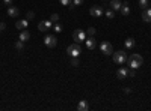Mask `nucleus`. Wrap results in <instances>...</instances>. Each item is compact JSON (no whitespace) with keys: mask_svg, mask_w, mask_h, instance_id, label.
<instances>
[{"mask_svg":"<svg viewBox=\"0 0 151 111\" xmlns=\"http://www.w3.org/2000/svg\"><path fill=\"white\" fill-rule=\"evenodd\" d=\"M127 63H129V68H132V69H137V68H141V66H142L144 59H142V56H139V54H132V56L127 59Z\"/></svg>","mask_w":151,"mask_h":111,"instance_id":"1","label":"nucleus"},{"mask_svg":"<svg viewBox=\"0 0 151 111\" xmlns=\"http://www.w3.org/2000/svg\"><path fill=\"white\" fill-rule=\"evenodd\" d=\"M80 53H82V48H80V45H79L77 42L71 44V45L67 48V54L71 56V57H79Z\"/></svg>","mask_w":151,"mask_h":111,"instance_id":"2","label":"nucleus"},{"mask_svg":"<svg viewBox=\"0 0 151 111\" xmlns=\"http://www.w3.org/2000/svg\"><path fill=\"white\" fill-rule=\"evenodd\" d=\"M113 62H115L116 65H124L125 62H127V54H125L124 51L113 53Z\"/></svg>","mask_w":151,"mask_h":111,"instance_id":"3","label":"nucleus"},{"mask_svg":"<svg viewBox=\"0 0 151 111\" xmlns=\"http://www.w3.org/2000/svg\"><path fill=\"white\" fill-rule=\"evenodd\" d=\"M73 38H74V41L77 42V44H80V42L86 41V32L82 30V29L74 30V32H73Z\"/></svg>","mask_w":151,"mask_h":111,"instance_id":"4","label":"nucleus"},{"mask_svg":"<svg viewBox=\"0 0 151 111\" xmlns=\"http://www.w3.org/2000/svg\"><path fill=\"white\" fill-rule=\"evenodd\" d=\"M56 44H58V39H56L55 35H47L44 38V45L48 47V48H55Z\"/></svg>","mask_w":151,"mask_h":111,"instance_id":"5","label":"nucleus"},{"mask_svg":"<svg viewBox=\"0 0 151 111\" xmlns=\"http://www.w3.org/2000/svg\"><path fill=\"white\" fill-rule=\"evenodd\" d=\"M100 51H101L104 56H110L112 54V44L107 42V41L101 42V44H100Z\"/></svg>","mask_w":151,"mask_h":111,"instance_id":"6","label":"nucleus"},{"mask_svg":"<svg viewBox=\"0 0 151 111\" xmlns=\"http://www.w3.org/2000/svg\"><path fill=\"white\" fill-rule=\"evenodd\" d=\"M52 21L50 20H42L40 21V24H38V29H40V32H47L48 29H52Z\"/></svg>","mask_w":151,"mask_h":111,"instance_id":"7","label":"nucleus"},{"mask_svg":"<svg viewBox=\"0 0 151 111\" xmlns=\"http://www.w3.org/2000/svg\"><path fill=\"white\" fill-rule=\"evenodd\" d=\"M103 8H101V5H95V6H92L91 9H89V14L92 15V17H101L103 15Z\"/></svg>","mask_w":151,"mask_h":111,"instance_id":"8","label":"nucleus"},{"mask_svg":"<svg viewBox=\"0 0 151 111\" xmlns=\"http://www.w3.org/2000/svg\"><path fill=\"white\" fill-rule=\"evenodd\" d=\"M85 44H86V48H88V50H95V47H97V41H95L94 36H89V38H86Z\"/></svg>","mask_w":151,"mask_h":111,"instance_id":"9","label":"nucleus"},{"mask_svg":"<svg viewBox=\"0 0 151 111\" xmlns=\"http://www.w3.org/2000/svg\"><path fill=\"white\" fill-rule=\"evenodd\" d=\"M142 20L145 23H151V8L142 9Z\"/></svg>","mask_w":151,"mask_h":111,"instance_id":"10","label":"nucleus"},{"mask_svg":"<svg viewBox=\"0 0 151 111\" xmlns=\"http://www.w3.org/2000/svg\"><path fill=\"white\" fill-rule=\"evenodd\" d=\"M116 77H118L119 80H124L125 77H129V69H125V68H119V69L116 71Z\"/></svg>","mask_w":151,"mask_h":111,"instance_id":"11","label":"nucleus"},{"mask_svg":"<svg viewBox=\"0 0 151 111\" xmlns=\"http://www.w3.org/2000/svg\"><path fill=\"white\" fill-rule=\"evenodd\" d=\"M27 26H29V21H27V20H18V21H17V24H15V27H17L18 30H24V29H27Z\"/></svg>","mask_w":151,"mask_h":111,"instance_id":"12","label":"nucleus"},{"mask_svg":"<svg viewBox=\"0 0 151 111\" xmlns=\"http://www.w3.org/2000/svg\"><path fill=\"white\" fill-rule=\"evenodd\" d=\"M8 15L12 17V18H15V17L20 15V11H18L15 6H9V8H8Z\"/></svg>","mask_w":151,"mask_h":111,"instance_id":"13","label":"nucleus"},{"mask_svg":"<svg viewBox=\"0 0 151 111\" xmlns=\"http://www.w3.org/2000/svg\"><path fill=\"white\" fill-rule=\"evenodd\" d=\"M134 44H136V41L133 38H127V39L124 41V47L127 48V50H132V48L134 47Z\"/></svg>","mask_w":151,"mask_h":111,"instance_id":"14","label":"nucleus"},{"mask_svg":"<svg viewBox=\"0 0 151 111\" xmlns=\"http://www.w3.org/2000/svg\"><path fill=\"white\" fill-rule=\"evenodd\" d=\"M121 6H122V3L119 2V0H110V9H113V11H119Z\"/></svg>","mask_w":151,"mask_h":111,"instance_id":"15","label":"nucleus"},{"mask_svg":"<svg viewBox=\"0 0 151 111\" xmlns=\"http://www.w3.org/2000/svg\"><path fill=\"white\" fill-rule=\"evenodd\" d=\"M88 108H89L88 101H79V104H77V110L79 111H88Z\"/></svg>","mask_w":151,"mask_h":111,"instance_id":"16","label":"nucleus"},{"mask_svg":"<svg viewBox=\"0 0 151 111\" xmlns=\"http://www.w3.org/2000/svg\"><path fill=\"white\" fill-rule=\"evenodd\" d=\"M29 38H30V33L24 29V30H21V33H20V41H23V42H26V41H29Z\"/></svg>","mask_w":151,"mask_h":111,"instance_id":"17","label":"nucleus"},{"mask_svg":"<svg viewBox=\"0 0 151 111\" xmlns=\"http://www.w3.org/2000/svg\"><path fill=\"white\" fill-rule=\"evenodd\" d=\"M119 12H121V14L124 15V17H127V15H130V8H129V5H122L121 6V9H119Z\"/></svg>","mask_w":151,"mask_h":111,"instance_id":"18","label":"nucleus"},{"mask_svg":"<svg viewBox=\"0 0 151 111\" xmlns=\"http://www.w3.org/2000/svg\"><path fill=\"white\" fill-rule=\"evenodd\" d=\"M15 48H17V50H18V51H23V50H24V42L18 39V41L15 42Z\"/></svg>","mask_w":151,"mask_h":111,"instance_id":"19","label":"nucleus"},{"mask_svg":"<svg viewBox=\"0 0 151 111\" xmlns=\"http://www.w3.org/2000/svg\"><path fill=\"white\" fill-rule=\"evenodd\" d=\"M106 17L107 18H113V17H115V11H113V9H107L106 11Z\"/></svg>","mask_w":151,"mask_h":111,"instance_id":"20","label":"nucleus"},{"mask_svg":"<svg viewBox=\"0 0 151 111\" xmlns=\"http://www.w3.org/2000/svg\"><path fill=\"white\" fill-rule=\"evenodd\" d=\"M80 62H79V57H73L71 59V66H79Z\"/></svg>","mask_w":151,"mask_h":111,"instance_id":"21","label":"nucleus"},{"mask_svg":"<svg viewBox=\"0 0 151 111\" xmlns=\"http://www.w3.org/2000/svg\"><path fill=\"white\" fill-rule=\"evenodd\" d=\"M139 6L142 9H147L148 8V0H139Z\"/></svg>","mask_w":151,"mask_h":111,"instance_id":"22","label":"nucleus"},{"mask_svg":"<svg viewBox=\"0 0 151 111\" xmlns=\"http://www.w3.org/2000/svg\"><path fill=\"white\" fill-rule=\"evenodd\" d=\"M53 30H55L56 33H60V32H62V26H60V24H58V23H56L55 26H53Z\"/></svg>","mask_w":151,"mask_h":111,"instance_id":"23","label":"nucleus"},{"mask_svg":"<svg viewBox=\"0 0 151 111\" xmlns=\"http://www.w3.org/2000/svg\"><path fill=\"white\" fill-rule=\"evenodd\" d=\"M50 21H52V23H58L59 21V15L58 14H53L52 17H50Z\"/></svg>","mask_w":151,"mask_h":111,"instance_id":"24","label":"nucleus"},{"mask_svg":"<svg viewBox=\"0 0 151 111\" xmlns=\"http://www.w3.org/2000/svg\"><path fill=\"white\" fill-rule=\"evenodd\" d=\"M88 35L94 36V35H95V29H94V27H89V29H88Z\"/></svg>","mask_w":151,"mask_h":111,"instance_id":"25","label":"nucleus"},{"mask_svg":"<svg viewBox=\"0 0 151 111\" xmlns=\"http://www.w3.org/2000/svg\"><path fill=\"white\" fill-rule=\"evenodd\" d=\"M82 3H83V0H73V5L74 6H80Z\"/></svg>","mask_w":151,"mask_h":111,"instance_id":"26","label":"nucleus"},{"mask_svg":"<svg viewBox=\"0 0 151 111\" xmlns=\"http://www.w3.org/2000/svg\"><path fill=\"white\" fill-rule=\"evenodd\" d=\"M60 5H71V0H59Z\"/></svg>","mask_w":151,"mask_h":111,"instance_id":"27","label":"nucleus"},{"mask_svg":"<svg viewBox=\"0 0 151 111\" xmlns=\"http://www.w3.org/2000/svg\"><path fill=\"white\" fill-rule=\"evenodd\" d=\"M134 71H136V69H132V68L129 69V77H134V74H136Z\"/></svg>","mask_w":151,"mask_h":111,"instance_id":"28","label":"nucleus"},{"mask_svg":"<svg viewBox=\"0 0 151 111\" xmlns=\"http://www.w3.org/2000/svg\"><path fill=\"white\" fill-rule=\"evenodd\" d=\"M33 15H35V14H33L32 11H30V12H27V20H32V18H33Z\"/></svg>","mask_w":151,"mask_h":111,"instance_id":"29","label":"nucleus"},{"mask_svg":"<svg viewBox=\"0 0 151 111\" xmlns=\"http://www.w3.org/2000/svg\"><path fill=\"white\" fill-rule=\"evenodd\" d=\"M3 5H8V6H11V5H12V0H3Z\"/></svg>","mask_w":151,"mask_h":111,"instance_id":"30","label":"nucleus"},{"mask_svg":"<svg viewBox=\"0 0 151 111\" xmlns=\"http://www.w3.org/2000/svg\"><path fill=\"white\" fill-rule=\"evenodd\" d=\"M5 27H6V24H5V23H0V32L5 30Z\"/></svg>","mask_w":151,"mask_h":111,"instance_id":"31","label":"nucleus"}]
</instances>
